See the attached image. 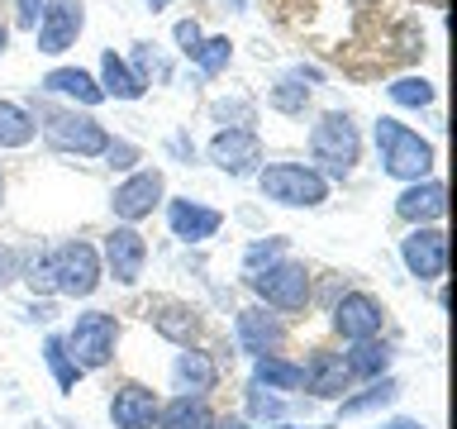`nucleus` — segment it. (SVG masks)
<instances>
[{
  "mask_svg": "<svg viewBox=\"0 0 457 429\" xmlns=\"http://www.w3.org/2000/svg\"><path fill=\"white\" fill-rule=\"evenodd\" d=\"M371 139H377V153H381V172L395 177L400 186L434 177V163H438L434 143L424 134H414L410 124H400L395 114H381V120L371 124Z\"/></svg>",
  "mask_w": 457,
  "mask_h": 429,
  "instance_id": "obj_1",
  "label": "nucleus"
},
{
  "mask_svg": "<svg viewBox=\"0 0 457 429\" xmlns=\"http://www.w3.org/2000/svg\"><path fill=\"white\" fill-rule=\"evenodd\" d=\"M310 157L320 163V177L328 181H343L348 172L357 167V157H362V134H357L353 114L348 110H324L320 120L310 129Z\"/></svg>",
  "mask_w": 457,
  "mask_h": 429,
  "instance_id": "obj_2",
  "label": "nucleus"
},
{
  "mask_svg": "<svg viewBox=\"0 0 457 429\" xmlns=\"http://www.w3.org/2000/svg\"><path fill=\"white\" fill-rule=\"evenodd\" d=\"M257 191L286 210H314L328 200V181L310 163H262L257 167Z\"/></svg>",
  "mask_w": 457,
  "mask_h": 429,
  "instance_id": "obj_3",
  "label": "nucleus"
},
{
  "mask_svg": "<svg viewBox=\"0 0 457 429\" xmlns=\"http://www.w3.org/2000/svg\"><path fill=\"white\" fill-rule=\"evenodd\" d=\"M243 282H248V291L262 300L267 310H281V315H300L314 300L310 267L295 263V257H281V263L253 272V277H243Z\"/></svg>",
  "mask_w": 457,
  "mask_h": 429,
  "instance_id": "obj_4",
  "label": "nucleus"
},
{
  "mask_svg": "<svg viewBox=\"0 0 457 429\" xmlns=\"http://www.w3.org/2000/svg\"><path fill=\"white\" fill-rule=\"evenodd\" d=\"M43 139H48V148L71 153V157H100L110 148V129L91 110H77V105L43 110Z\"/></svg>",
  "mask_w": 457,
  "mask_h": 429,
  "instance_id": "obj_5",
  "label": "nucleus"
},
{
  "mask_svg": "<svg viewBox=\"0 0 457 429\" xmlns=\"http://www.w3.org/2000/svg\"><path fill=\"white\" fill-rule=\"evenodd\" d=\"M67 353L71 363H77L81 372H100L114 363V349H120V320H114L110 310H86L71 320L67 329Z\"/></svg>",
  "mask_w": 457,
  "mask_h": 429,
  "instance_id": "obj_6",
  "label": "nucleus"
},
{
  "mask_svg": "<svg viewBox=\"0 0 457 429\" xmlns=\"http://www.w3.org/2000/svg\"><path fill=\"white\" fill-rule=\"evenodd\" d=\"M53 277H57V291L71 296V300H86L96 296L100 277H105V267H100V248L86 239H67L53 248Z\"/></svg>",
  "mask_w": 457,
  "mask_h": 429,
  "instance_id": "obj_7",
  "label": "nucleus"
},
{
  "mask_svg": "<svg viewBox=\"0 0 457 429\" xmlns=\"http://www.w3.org/2000/svg\"><path fill=\"white\" fill-rule=\"evenodd\" d=\"M162 200H167L162 167H138V172H129V177L114 186L110 210H114V220H120V224H138V220H148Z\"/></svg>",
  "mask_w": 457,
  "mask_h": 429,
  "instance_id": "obj_8",
  "label": "nucleus"
},
{
  "mask_svg": "<svg viewBox=\"0 0 457 429\" xmlns=\"http://www.w3.org/2000/svg\"><path fill=\"white\" fill-rule=\"evenodd\" d=\"M328 324L343 343H362V339H381L386 329V306L371 291H343L328 310Z\"/></svg>",
  "mask_w": 457,
  "mask_h": 429,
  "instance_id": "obj_9",
  "label": "nucleus"
},
{
  "mask_svg": "<svg viewBox=\"0 0 457 429\" xmlns=\"http://www.w3.org/2000/svg\"><path fill=\"white\" fill-rule=\"evenodd\" d=\"M100 267H105L120 286H138L143 267H148V239H143L134 224H114L105 234V243H100Z\"/></svg>",
  "mask_w": 457,
  "mask_h": 429,
  "instance_id": "obj_10",
  "label": "nucleus"
},
{
  "mask_svg": "<svg viewBox=\"0 0 457 429\" xmlns=\"http://www.w3.org/2000/svg\"><path fill=\"white\" fill-rule=\"evenodd\" d=\"M400 263L414 282H438L448 272V234L438 224H414L400 239Z\"/></svg>",
  "mask_w": 457,
  "mask_h": 429,
  "instance_id": "obj_11",
  "label": "nucleus"
},
{
  "mask_svg": "<svg viewBox=\"0 0 457 429\" xmlns=\"http://www.w3.org/2000/svg\"><path fill=\"white\" fill-rule=\"evenodd\" d=\"M81 29H86V5L81 0H43V14H38V29H34L38 53L57 57V53L77 48Z\"/></svg>",
  "mask_w": 457,
  "mask_h": 429,
  "instance_id": "obj_12",
  "label": "nucleus"
},
{
  "mask_svg": "<svg viewBox=\"0 0 457 429\" xmlns=\"http://www.w3.org/2000/svg\"><path fill=\"white\" fill-rule=\"evenodd\" d=\"M205 157L228 177H257L262 167V139L257 129H220L210 143H205Z\"/></svg>",
  "mask_w": 457,
  "mask_h": 429,
  "instance_id": "obj_13",
  "label": "nucleus"
},
{
  "mask_svg": "<svg viewBox=\"0 0 457 429\" xmlns=\"http://www.w3.org/2000/svg\"><path fill=\"white\" fill-rule=\"evenodd\" d=\"M157 406H162V396L153 391V386L143 382H120L110 386V425L114 429H153L157 425Z\"/></svg>",
  "mask_w": 457,
  "mask_h": 429,
  "instance_id": "obj_14",
  "label": "nucleus"
},
{
  "mask_svg": "<svg viewBox=\"0 0 457 429\" xmlns=\"http://www.w3.org/2000/svg\"><path fill=\"white\" fill-rule=\"evenodd\" d=\"M281 339H286V324H281V315H271L267 306H243V310L234 315V343H238L248 358L277 353Z\"/></svg>",
  "mask_w": 457,
  "mask_h": 429,
  "instance_id": "obj_15",
  "label": "nucleus"
},
{
  "mask_svg": "<svg viewBox=\"0 0 457 429\" xmlns=\"http://www.w3.org/2000/svg\"><path fill=\"white\" fill-rule=\"evenodd\" d=\"M143 320H148L167 343H177V349H195V339H200V310H195V306H186V300L157 296V300H148Z\"/></svg>",
  "mask_w": 457,
  "mask_h": 429,
  "instance_id": "obj_16",
  "label": "nucleus"
},
{
  "mask_svg": "<svg viewBox=\"0 0 457 429\" xmlns=\"http://www.w3.org/2000/svg\"><path fill=\"white\" fill-rule=\"evenodd\" d=\"M395 214H400L410 229H414V224H438L443 214H448V186H443L438 177L410 181L405 191L395 196Z\"/></svg>",
  "mask_w": 457,
  "mask_h": 429,
  "instance_id": "obj_17",
  "label": "nucleus"
},
{
  "mask_svg": "<svg viewBox=\"0 0 457 429\" xmlns=\"http://www.w3.org/2000/svg\"><path fill=\"white\" fill-rule=\"evenodd\" d=\"M300 372H305L300 386H305L314 400H338V396L353 391V377H348V367H343V353H334V349H314L310 363H300Z\"/></svg>",
  "mask_w": 457,
  "mask_h": 429,
  "instance_id": "obj_18",
  "label": "nucleus"
},
{
  "mask_svg": "<svg viewBox=\"0 0 457 429\" xmlns=\"http://www.w3.org/2000/svg\"><path fill=\"white\" fill-rule=\"evenodd\" d=\"M167 224H171V239L181 243H205L224 229V214L214 206H200V200L181 196V200H167Z\"/></svg>",
  "mask_w": 457,
  "mask_h": 429,
  "instance_id": "obj_19",
  "label": "nucleus"
},
{
  "mask_svg": "<svg viewBox=\"0 0 457 429\" xmlns=\"http://www.w3.org/2000/svg\"><path fill=\"white\" fill-rule=\"evenodd\" d=\"M220 386V363L205 349H181L171 358V391L177 396H210Z\"/></svg>",
  "mask_w": 457,
  "mask_h": 429,
  "instance_id": "obj_20",
  "label": "nucleus"
},
{
  "mask_svg": "<svg viewBox=\"0 0 457 429\" xmlns=\"http://www.w3.org/2000/svg\"><path fill=\"white\" fill-rule=\"evenodd\" d=\"M38 86H43L48 96H67L77 110H96L100 100H105V91H100V81H96L86 67H53V72H48V77H43Z\"/></svg>",
  "mask_w": 457,
  "mask_h": 429,
  "instance_id": "obj_21",
  "label": "nucleus"
},
{
  "mask_svg": "<svg viewBox=\"0 0 457 429\" xmlns=\"http://www.w3.org/2000/svg\"><path fill=\"white\" fill-rule=\"evenodd\" d=\"M100 91H105V100H143V91H148V81L134 77V67L124 63L114 48L100 53Z\"/></svg>",
  "mask_w": 457,
  "mask_h": 429,
  "instance_id": "obj_22",
  "label": "nucleus"
},
{
  "mask_svg": "<svg viewBox=\"0 0 457 429\" xmlns=\"http://www.w3.org/2000/svg\"><path fill=\"white\" fill-rule=\"evenodd\" d=\"M395 396H400V382L386 372V377L377 382H367L362 391H353V396H338V420H357V415H377L386 406H395Z\"/></svg>",
  "mask_w": 457,
  "mask_h": 429,
  "instance_id": "obj_23",
  "label": "nucleus"
},
{
  "mask_svg": "<svg viewBox=\"0 0 457 429\" xmlns=\"http://www.w3.org/2000/svg\"><path fill=\"white\" fill-rule=\"evenodd\" d=\"M343 367H348L353 382H377L391 372V343L381 339H362V343H348V353H343Z\"/></svg>",
  "mask_w": 457,
  "mask_h": 429,
  "instance_id": "obj_24",
  "label": "nucleus"
},
{
  "mask_svg": "<svg viewBox=\"0 0 457 429\" xmlns=\"http://www.w3.org/2000/svg\"><path fill=\"white\" fill-rule=\"evenodd\" d=\"M214 415L205 406V396H171L157 406V425L153 429H210Z\"/></svg>",
  "mask_w": 457,
  "mask_h": 429,
  "instance_id": "obj_25",
  "label": "nucleus"
},
{
  "mask_svg": "<svg viewBox=\"0 0 457 429\" xmlns=\"http://www.w3.org/2000/svg\"><path fill=\"white\" fill-rule=\"evenodd\" d=\"M253 382L267 386V391H300L305 372H300V363H291V358H281V353H262V358H253Z\"/></svg>",
  "mask_w": 457,
  "mask_h": 429,
  "instance_id": "obj_26",
  "label": "nucleus"
},
{
  "mask_svg": "<svg viewBox=\"0 0 457 429\" xmlns=\"http://www.w3.org/2000/svg\"><path fill=\"white\" fill-rule=\"evenodd\" d=\"M305 81H320V72L314 67H295L291 77H281L277 86H271V110H281V114H305L310 105V86Z\"/></svg>",
  "mask_w": 457,
  "mask_h": 429,
  "instance_id": "obj_27",
  "label": "nucleus"
},
{
  "mask_svg": "<svg viewBox=\"0 0 457 429\" xmlns=\"http://www.w3.org/2000/svg\"><path fill=\"white\" fill-rule=\"evenodd\" d=\"M38 134V120L20 100H0V148H29Z\"/></svg>",
  "mask_w": 457,
  "mask_h": 429,
  "instance_id": "obj_28",
  "label": "nucleus"
},
{
  "mask_svg": "<svg viewBox=\"0 0 457 429\" xmlns=\"http://www.w3.org/2000/svg\"><path fill=\"white\" fill-rule=\"evenodd\" d=\"M20 282H24L34 296H57L53 248H29V253H20Z\"/></svg>",
  "mask_w": 457,
  "mask_h": 429,
  "instance_id": "obj_29",
  "label": "nucleus"
},
{
  "mask_svg": "<svg viewBox=\"0 0 457 429\" xmlns=\"http://www.w3.org/2000/svg\"><path fill=\"white\" fill-rule=\"evenodd\" d=\"M43 367L53 372L57 391H71V386L81 382V367L71 363V353H67V339H62V334H48V339H43Z\"/></svg>",
  "mask_w": 457,
  "mask_h": 429,
  "instance_id": "obj_30",
  "label": "nucleus"
},
{
  "mask_svg": "<svg viewBox=\"0 0 457 429\" xmlns=\"http://www.w3.org/2000/svg\"><path fill=\"white\" fill-rule=\"evenodd\" d=\"M243 406H248V420H267V425H281L286 415H291V400L281 391H267V386L248 382V391H243Z\"/></svg>",
  "mask_w": 457,
  "mask_h": 429,
  "instance_id": "obj_31",
  "label": "nucleus"
},
{
  "mask_svg": "<svg viewBox=\"0 0 457 429\" xmlns=\"http://www.w3.org/2000/svg\"><path fill=\"white\" fill-rule=\"evenodd\" d=\"M386 96H391V105H400V110H424V105H434L438 86L428 77H395L386 86Z\"/></svg>",
  "mask_w": 457,
  "mask_h": 429,
  "instance_id": "obj_32",
  "label": "nucleus"
},
{
  "mask_svg": "<svg viewBox=\"0 0 457 429\" xmlns=\"http://www.w3.org/2000/svg\"><path fill=\"white\" fill-rule=\"evenodd\" d=\"M281 257H291V239H281V234L253 239L248 248H243V277H253V272H262V267H271V263H281Z\"/></svg>",
  "mask_w": 457,
  "mask_h": 429,
  "instance_id": "obj_33",
  "label": "nucleus"
},
{
  "mask_svg": "<svg viewBox=\"0 0 457 429\" xmlns=\"http://www.w3.org/2000/svg\"><path fill=\"white\" fill-rule=\"evenodd\" d=\"M191 63L200 77H220V72L234 63V43H228V34H214V38H200V48L191 53Z\"/></svg>",
  "mask_w": 457,
  "mask_h": 429,
  "instance_id": "obj_34",
  "label": "nucleus"
},
{
  "mask_svg": "<svg viewBox=\"0 0 457 429\" xmlns=\"http://www.w3.org/2000/svg\"><path fill=\"white\" fill-rule=\"evenodd\" d=\"M214 120H234L224 129H253V105L248 100H220V105H214Z\"/></svg>",
  "mask_w": 457,
  "mask_h": 429,
  "instance_id": "obj_35",
  "label": "nucleus"
},
{
  "mask_svg": "<svg viewBox=\"0 0 457 429\" xmlns=\"http://www.w3.org/2000/svg\"><path fill=\"white\" fill-rule=\"evenodd\" d=\"M100 157H105L114 172H129V167L138 163V148H134V143H124V139H110V148L100 153Z\"/></svg>",
  "mask_w": 457,
  "mask_h": 429,
  "instance_id": "obj_36",
  "label": "nucleus"
},
{
  "mask_svg": "<svg viewBox=\"0 0 457 429\" xmlns=\"http://www.w3.org/2000/svg\"><path fill=\"white\" fill-rule=\"evenodd\" d=\"M171 38H177V48L191 57L195 48H200V38H205V29H200L195 20H177V29H171Z\"/></svg>",
  "mask_w": 457,
  "mask_h": 429,
  "instance_id": "obj_37",
  "label": "nucleus"
},
{
  "mask_svg": "<svg viewBox=\"0 0 457 429\" xmlns=\"http://www.w3.org/2000/svg\"><path fill=\"white\" fill-rule=\"evenodd\" d=\"M10 282H20V253H14L10 243H0V291H5Z\"/></svg>",
  "mask_w": 457,
  "mask_h": 429,
  "instance_id": "obj_38",
  "label": "nucleus"
},
{
  "mask_svg": "<svg viewBox=\"0 0 457 429\" xmlns=\"http://www.w3.org/2000/svg\"><path fill=\"white\" fill-rule=\"evenodd\" d=\"M38 14H43V0H14V24L20 29H38Z\"/></svg>",
  "mask_w": 457,
  "mask_h": 429,
  "instance_id": "obj_39",
  "label": "nucleus"
},
{
  "mask_svg": "<svg viewBox=\"0 0 457 429\" xmlns=\"http://www.w3.org/2000/svg\"><path fill=\"white\" fill-rule=\"evenodd\" d=\"M377 429H428V425H420L414 415H391V420H381Z\"/></svg>",
  "mask_w": 457,
  "mask_h": 429,
  "instance_id": "obj_40",
  "label": "nucleus"
},
{
  "mask_svg": "<svg viewBox=\"0 0 457 429\" xmlns=\"http://www.w3.org/2000/svg\"><path fill=\"white\" fill-rule=\"evenodd\" d=\"M210 429H248V420H243V415H234V420H228V415H224V420H214Z\"/></svg>",
  "mask_w": 457,
  "mask_h": 429,
  "instance_id": "obj_41",
  "label": "nucleus"
},
{
  "mask_svg": "<svg viewBox=\"0 0 457 429\" xmlns=\"http://www.w3.org/2000/svg\"><path fill=\"white\" fill-rule=\"evenodd\" d=\"M267 429H328V425H291V420H281V425H267Z\"/></svg>",
  "mask_w": 457,
  "mask_h": 429,
  "instance_id": "obj_42",
  "label": "nucleus"
},
{
  "mask_svg": "<svg viewBox=\"0 0 457 429\" xmlns=\"http://www.w3.org/2000/svg\"><path fill=\"white\" fill-rule=\"evenodd\" d=\"M5 48H10V29L0 24V57H5Z\"/></svg>",
  "mask_w": 457,
  "mask_h": 429,
  "instance_id": "obj_43",
  "label": "nucleus"
},
{
  "mask_svg": "<svg viewBox=\"0 0 457 429\" xmlns=\"http://www.w3.org/2000/svg\"><path fill=\"white\" fill-rule=\"evenodd\" d=\"M167 5H171V0H148V10H153V14H157V10H167Z\"/></svg>",
  "mask_w": 457,
  "mask_h": 429,
  "instance_id": "obj_44",
  "label": "nucleus"
},
{
  "mask_svg": "<svg viewBox=\"0 0 457 429\" xmlns=\"http://www.w3.org/2000/svg\"><path fill=\"white\" fill-rule=\"evenodd\" d=\"M0 206H5V167H0Z\"/></svg>",
  "mask_w": 457,
  "mask_h": 429,
  "instance_id": "obj_45",
  "label": "nucleus"
},
{
  "mask_svg": "<svg viewBox=\"0 0 457 429\" xmlns=\"http://www.w3.org/2000/svg\"><path fill=\"white\" fill-rule=\"evenodd\" d=\"M220 5H234V10H238V5H243V0H220Z\"/></svg>",
  "mask_w": 457,
  "mask_h": 429,
  "instance_id": "obj_46",
  "label": "nucleus"
}]
</instances>
